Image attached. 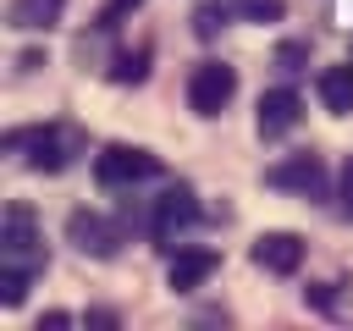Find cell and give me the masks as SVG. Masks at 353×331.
Instances as JSON below:
<instances>
[{
  "label": "cell",
  "mask_w": 353,
  "mask_h": 331,
  "mask_svg": "<svg viewBox=\"0 0 353 331\" xmlns=\"http://www.w3.org/2000/svg\"><path fill=\"white\" fill-rule=\"evenodd\" d=\"M44 270V237L28 204H11L0 221V303H22L33 276Z\"/></svg>",
  "instance_id": "cell-1"
},
{
  "label": "cell",
  "mask_w": 353,
  "mask_h": 331,
  "mask_svg": "<svg viewBox=\"0 0 353 331\" xmlns=\"http://www.w3.org/2000/svg\"><path fill=\"white\" fill-rule=\"evenodd\" d=\"M6 149L22 154L33 171H66V166L83 154V132H77V127H61V121H50V127H22V132H6Z\"/></svg>",
  "instance_id": "cell-2"
},
{
  "label": "cell",
  "mask_w": 353,
  "mask_h": 331,
  "mask_svg": "<svg viewBox=\"0 0 353 331\" xmlns=\"http://www.w3.org/2000/svg\"><path fill=\"white\" fill-rule=\"evenodd\" d=\"M154 171H160V160H154L149 149H132V143H105V149L94 154L99 188H138V182H149Z\"/></svg>",
  "instance_id": "cell-3"
},
{
  "label": "cell",
  "mask_w": 353,
  "mask_h": 331,
  "mask_svg": "<svg viewBox=\"0 0 353 331\" xmlns=\"http://www.w3.org/2000/svg\"><path fill=\"white\" fill-rule=\"evenodd\" d=\"M232 94H237V72H232V66H221V61L193 66V77H188V105H193V116H221V110L232 105Z\"/></svg>",
  "instance_id": "cell-4"
},
{
  "label": "cell",
  "mask_w": 353,
  "mask_h": 331,
  "mask_svg": "<svg viewBox=\"0 0 353 331\" xmlns=\"http://www.w3.org/2000/svg\"><path fill=\"white\" fill-rule=\"evenodd\" d=\"M193 221H199V199H193L188 188H165V193L154 199V210H149V237L171 248Z\"/></svg>",
  "instance_id": "cell-5"
},
{
  "label": "cell",
  "mask_w": 353,
  "mask_h": 331,
  "mask_svg": "<svg viewBox=\"0 0 353 331\" xmlns=\"http://www.w3.org/2000/svg\"><path fill=\"white\" fill-rule=\"evenodd\" d=\"M265 182L281 188V193L325 199V166H320V154H287V160H276V166L265 171Z\"/></svg>",
  "instance_id": "cell-6"
},
{
  "label": "cell",
  "mask_w": 353,
  "mask_h": 331,
  "mask_svg": "<svg viewBox=\"0 0 353 331\" xmlns=\"http://www.w3.org/2000/svg\"><path fill=\"white\" fill-rule=\"evenodd\" d=\"M66 237L77 243V254H94V259H110L121 248V226L105 221L99 210H72L66 215Z\"/></svg>",
  "instance_id": "cell-7"
},
{
  "label": "cell",
  "mask_w": 353,
  "mask_h": 331,
  "mask_svg": "<svg viewBox=\"0 0 353 331\" xmlns=\"http://www.w3.org/2000/svg\"><path fill=\"white\" fill-rule=\"evenodd\" d=\"M254 265L270 270V276H292L303 265V237L298 232H265V237H254Z\"/></svg>",
  "instance_id": "cell-8"
},
{
  "label": "cell",
  "mask_w": 353,
  "mask_h": 331,
  "mask_svg": "<svg viewBox=\"0 0 353 331\" xmlns=\"http://www.w3.org/2000/svg\"><path fill=\"white\" fill-rule=\"evenodd\" d=\"M298 116H303L298 88H270V94H259V138H281V132H292Z\"/></svg>",
  "instance_id": "cell-9"
},
{
  "label": "cell",
  "mask_w": 353,
  "mask_h": 331,
  "mask_svg": "<svg viewBox=\"0 0 353 331\" xmlns=\"http://www.w3.org/2000/svg\"><path fill=\"white\" fill-rule=\"evenodd\" d=\"M210 276H215V254H210V248H176L171 265H165L171 292H193V287H204Z\"/></svg>",
  "instance_id": "cell-10"
},
{
  "label": "cell",
  "mask_w": 353,
  "mask_h": 331,
  "mask_svg": "<svg viewBox=\"0 0 353 331\" xmlns=\"http://www.w3.org/2000/svg\"><path fill=\"white\" fill-rule=\"evenodd\" d=\"M61 11H66V0H11V28L17 33H44V28H55L61 22Z\"/></svg>",
  "instance_id": "cell-11"
},
{
  "label": "cell",
  "mask_w": 353,
  "mask_h": 331,
  "mask_svg": "<svg viewBox=\"0 0 353 331\" xmlns=\"http://www.w3.org/2000/svg\"><path fill=\"white\" fill-rule=\"evenodd\" d=\"M314 88H320V105L331 116H347L353 110V66H325Z\"/></svg>",
  "instance_id": "cell-12"
},
{
  "label": "cell",
  "mask_w": 353,
  "mask_h": 331,
  "mask_svg": "<svg viewBox=\"0 0 353 331\" xmlns=\"http://www.w3.org/2000/svg\"><path fill=\"white\" fill-rule=\"evenodd\" d=\"M226 11V22H281L287 0H215Z\"/></svg>",
  "instance_id": "cell-13"
},
{
  "label": "cell",
  "mask_w": 353,
  "mask_h": 331,
  "mask_svg": "<svg viewBox=\"0 0 353 331\" xmlns=\"http://www.w3.org/2000/svg\"><path fill=\"white\" fill-rule=\"evenodd\" d=\"M143 72H149V50H121L116 66H110L116 83H143Z\"/></svg>",
  "instance_id": "cell-14"
},
{
  "label": "cell",
  "mask_w": 353,
  "mask_h": 331,
  "mask_svg": "<svg viewBox=\"0 0 353 331\" xmlns=\"http://www.w3.org/2000/svg\"><path fill=\"white\" fill-rule=\"evenodd\" d=\"M303 61H309V44H298V39H292V44H281V50H276V66H281V72H298V66H303Z\"/></svg>",
  "instance_id": "cell-15"
},
{
  "label": "cell",
  "mask_w": 353,
  "mask_h": 331,
  "mask_svg": "<svg viewBox=\"0 0 353 331\" xmlns=\"http://www.w3.org/2000/svg\"><path fill=\"white\" fill-rule=\"evenodd\" d=\"M138 6H143V0H105V11H99V28L110 33V28H116L127 11H138Z\"/></svg>",
  "instance_id": "cell-16"
},
{
  "label": "cell",
  "mask_w": 353,
  "mask_h": 331,
  "mask_svg": "<svg viewBox=\"0 0 353 331\" xmlns=\"http://www.w3.org/2000/svg\"><path fill=\"white\" fill-rule=\"evenodd\" d=\"M336 199H342V210L353 215V154H347V166H342V182H336Z\"/></svg>",
  "instance_id": "cell-17"
}]
</instances>
